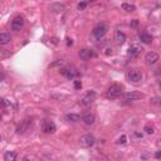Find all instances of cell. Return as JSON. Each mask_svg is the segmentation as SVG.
I'll use <instances>...</instances> for the list:
<instances>
[{
	"mask_svg": "<svg viewBox=\"0 0 161 161\" xmlns=\"http://www.w3.org/2000/svg\"><path fill=\"white\" fill-rule=\"evenodd\" d=\"M122 86L120 84H112V86L107 89L106 92V97L108 99H117L118 97L122 96Z\"/></svg>",
	"mask_w": 161,
	"mask_h": 161,
	"instance_id": "obj_1",
	"label": "cell"
},
{
	"mask_svg": "<svg viewBox=\"0 0 161 161\" xmlns=\"http://www.w3.org/2000/svg\"><path fill=\"white\" fill-rule=\"evenodd\" d=\"M107 30H108L107 24H105V23H99V24H97L96 27L93 28V30H92V35H93L94 38H96L97 40H99V39H102V38L106 35Z\"/></svg>",
	"mask_w": 161,
	"mask_h": 161,
	"instance_id": "obj_2",
	"label": "cell"
},
{
	"mask_svg": "<svg viewBox=\"0 0 161 161\" xmlns=\"http://www.w3.org/2000/svg\"><path fill=\"white\" fill-rule=\"evenodd\" d=\"M127 79L132 83H139L142 80V73L139 69H129V72H127Z\"/></svg>",
	"mask_w": 161,
	"mask_h": 161,
	"instance_id": "obj_3",
	"label": "cell"
},
{
	"mask_svg": "<svg viewBox=\"0 0 161 161\" xmlns=\"http://www.w3.org/2000/svg\"><path fill=\"white\" fill-rule=\"evenodd\" d=\"M94 142H96L94 136L89 135V134L80 136V139H79V145L82 146V147H92V146L94 145Z\"/></svg>",
	"mask_w": 161,
	"mask_h": 161,
	"instance_id": "obj_4",
	"label": "cell"
},
{
	"mask_svg": "<svg viewBox=\"0 0 161 161\" xmlns=\"http://www.w3.org/2000/svg\"><path fill=\"white\" fill-rule=\"evenodd\" d=\"M94 98H96V92H93V91H88L84 96L80 98V105H82L83 107H88V106H91V103L94 101Z\"/></svg>",
	"mask_w": 161,
	"mask_h": 161,
	"instance_id": "obj_5",
	"label": "cell"
},
{
	"mask_svg": "<svg viewBox=\"0 0 161 161\" xmlns=\"http://www.w3.org/2000/svg\"><path fill=\"white\" fill-rule=\"evenodd\" d=\"M59 70H60V74L64 75V77L68 79H73L79 74L74 68H70V67H62Z\"/></svg>",
	"mask_w": 161,
	"mask_h": 161,
	"instance_id": "obj_6",
	"label": "cell"
},
{
	"mask_svg": "<svg viewBox=\"0 0 161 161\" xmlns=\"http://www.w3.org/2000/svg\"><path fill=\"white\" fill-rule=\"evenodd\" d=\"M42 130H43L44 134H54L55 130H57V127L55 125L53 124L52 121H48V120H44L43 122H42Z\"/></svg>",
	"mask_w": 161,
	"mask_h": 161,
	"instance_id": "obj_7",
	"label": "cell"
},
{
	"mask_svg": "<svg viewBox=\"0 0 161 161\" xmlns=\"http://www.w3.org/2000/svg\"><path fill=\"white\" fill-rule=\"evenodd\" d=\"M122 98L125 101H137V99L144 98V94L140 92H127V93H122Z\"/></svg>",
	"mask_w": 161,
	"mask_h": 161,
	"instance_id": "obj_8",
	"label": "cell"
},
{
	"mask_svg": "<svg viewBox=\"0 0 161 161\" xmlns=\"http://www.w3.org/2000/svg\"><path fill=\"white\" fill-rule=\"evenodd\" d=\"M24 27V19L22 17H17L14 18V20L12 22V29L15 30V32H20Z\"/></svg>",
	"mask_w": 161,
	"mask_h": 161,
	"instance_id": "obj_9",
	"label": "cell"
},
{
	"mask_svg": "<svg viewBox=\"0 0 161 161\" xmlns=\"http://www.w3.org/2000/svg\"><path fill=\"white\" fill-rule=\"evenodd\" d=\"M141 50H142V48H141L139 44H132L130 48H129L127 54H129V57H131V58H137L139 54L141 53Z\"/></svg>",
	"mask_w": 161,
	"mask_h": 161,
	"instance_id": "obj_10",
	"label": "cell"
},
{
	"mask_svg": "<svg viewBox=\"0 0 161 161\" xmlns=\"http://www.w3.org/2000/svg\"><path fill=\"white\" fill-rule=\"evenodd\" d=\"M145 60H146V63H147V64L152 65V64H155V63H157L159 54L155 53V52H149V53L145 55Z\"/></svg>",
	"mask_w": 161,
	"mask_h": 161,
	"instance_id": "obj_11",
	"label": "cell"
},
{
	"mask_svg": "<svg viewBox=\"0 0 161 161\" xmlns=\"http://www.w3.org/2000/svg\"><path fill=\"white\" fill-rule=\"evenodd\" d=\"M30 125H32V121H30V120H25V121H23V122H22V125H19V126H18L17 132H18V134H24L25 131L29 130Z\"/></svg>",
	"mask_w": 161,
	"mask_h": 161,
	"instance_id": "obj_12",
	"label": "cell"
},
{
	"mask_svg": "<svg viewBox=\"0 0 161 161\" xmlns=\"http://www.w3.org/2000/svg\"><path fill=\"white\" fill-rule=\"evenodd\" d=\"M79 57L82 58L83 60H88V59H91L92 57H94V53L91 50V49H80V52H79Z\"/></svg>",
	"mask_w": 161,
	"mask_h": 161,
	"instance_id": "obj_13",
	"label": "cell"
},
{
	"mask_svg": "<svg viewBox=\"0 0 161 161\" xmlns=\"http://www.w3.org/2000/svg\"><path fill=\"white\" fill-rule=\"evenodd\" d=\"M152 35L149 34V33H142V34H140V40L142 42L145 44H150L151 42H152Z\"/></svg>",
	"mask_w": 161,
	"mask_h": 161,
	"instance_id": "obj_14",
	"label": "cell"
},
{
	"mask_svg": "<svg viewBox=\"0 0 161 161\" xmlns=\"http://www.w3.org/2000/svg\"><path fill=\"white\" fill-rule=\"evenodd\" d=\"M10 40H12V38L8 33H0V45H5Z\"/></svg>",
	"mask_w": 161,
	"mask_h": 161,
	"instance_id": "obj_15",
	"label": "cell"
},
{
	"mask_svg": "<svg viewBox=\"0 0 161 161\" xmlns=\"http://www.w3.org/2000/svg\"><path fill=\"white\" fill-rule=\"evenodd\" d=\"M82 121H83L86 125H93V122H94V115H92V113H86V115L82 117Z\"/></svg>",
	"mask_w": 161,
	"mask_h": 161,
	"instance_id": "obj_16",
	"label": "cell"
},
{
	"mask_svg": "<svg viewBox=\"0 0 161 161\" xmlns=\"http://www.w3.org/2000/svg\"><path fill=\"white\" fill-rule=\"evenodd\" d=\"M115 39L118 42V43H125L126 42V34L125 33H122L121 30H117L116 32V34H115Z\"/></svg>",
	"mask_w": 161,
	"mask_h": 161,
	"instance_id": "obj_17",
	"label": "cell"
},
{
	"mask_svg": "<svg viewBox=\"0 0 161 161\" xmlns=\"http://www.w3.org/2000/svg\"><path fill=\"white\" fill-rule=\"evenodd\" d=\"M4 160L5 161H15L17 160V152L15 151H8L4 155Z\"/></svg>",
	"mask_w": 161,
	"mask_h": 161,
	"instance_id": "obj_18",
	"label": "cell"
},
{
	"mask_svg": "<svg viewBox=\"0 0 161 161\" xmlns=\"http://www.w3.org/2000/svg\"><path fill=\"white\" fill-rule=\"evenodd\" d=\"M65 118H67V121H70V122H78V121H80V116L79 115H75V113H68V115L65 116Z\"/></svg>",
	"mask_w": 161,
	"mask_h": 161,
	"instance_id": "obj_19",
	"label": "cell"
},
{
	"mask_svg": "<svg viewBox=\"0 0 161 161\" xmlns=\"http://www.w3.org/2000/svg\"><path fill=\"white\" fill-rule=\"evenodd\" d=\"M121 8L124 9V10L129 12V13H131V12H135V10H136V6H135V5H132V4H127V3H124V4H122Z\"/></svg>",
	"mask_w": 161,
	"mask_h": 161,
	"instance_id": "obj_20",
	"label": "cell"
},
{
	"mask_svg": "<svg viewBox=\"0 0 161 161\" xmlns=\"http://www.w3.org/2000/svg\"><path fill=\"white\" fill-rule=\"evenodd\" d=\"M52 9H53L55 13H60L64 10V5L63 4H59V3H54V4H52Z\"/></svg>",
	"mask_w": 161,
	"mask_h": 161,
	"instance_id": "obj_21",
	"label": "cell"
},
{
	"mask_svg": "<svg viewBox=\"0 0 161 161\" xmlns=\"http://www.w3.org/2000/svg\"><path fill=\"white\" fill-rule=\"evenodd\" d=\"M87 5H88L87 1H80V3H78L77 8H78V10H84V9L87 8Z\"/></svg>",
	"mask_w": 161,
	"mask_h": 161,
	"instance_id": "obj_22",
	"label": "cell"
},
{
	"mask_svg": "<svg viewBox=\"0 0 161 161\" xmlns=\"http://www.w3.org/2000/svg\"><path fill=\"white\" fill-rule=\"evenodd\" d=\"M145 131H146V134H149V135H152V134H155V129L152 126H145V129H144Z\"/></svg>",
	"mask_w": 161,
	"mask_h": 161,
	"instance_id": "obj_23",
	"label": "cell"
},
{
	"mask_svg": "<svg viewBox=\"0 0 161 161\" xmlns=\"http://www.w3.org/2000/svg\"><path fill=\"white\" fill-rule=\"evenodd\" d=\"M126 141H127V136L126 135H122L120 139L117 140V144L118 145H124V144H126Z\"/></svg>",
	"mask_w": 161,
	"mask_h": 161,
	"instance_id": "obj_24",
	"label": "cell"
},
{
	"mask_svg": "<svg viewBox=\"0 0 161 161\" xmlns=\"http://www.w3.org/2000/svg\"><path fill=\"white\" fill-rule=\"evenodd\" d=\"M0 106H1V107H8L9 102L6 101V99H4V98H0Z\"/></svg>",
	"mask_w": 161,
	"mask_h": 161,
	"instance_id": "obj_25",
	"label": "cell"
},
{
	"mask_svg": "<svg viewBox=\"0 0 161 161\" xmlns=\"http://www.w3.org/2000/svg\"><path fill=\"white\" fill-rule=\"evenodd\" d=\"M74 88L75 89H80V88H82V82H80V80H74Z\"/></svg>",
	"mask_w": 161,
	"mask_h": 161,
	"instance_id": "obj_26",
	"label": "cell"
},
{
	"mask_svg": "<svg viewBox=\"0 0 161 161\" xmlns=\"http://www.w3.org/2000/svg\"><path fill=\"white\" fill-rule=\"evenodd\" d=\"M137 25H139V20H136V19H135V20H132L131 27H132V28H136Z\"/></svg>",
	"mask_w": 161,
	"mask_h": 161,
	"instance_id": "obj_27",
	"label": "cell"
},
{
	"mask_svg": "<svg viewBox=\"0 0 161 161\" xmlns=\"http://www.w3.org/2000/svg\"><path fill=\"white\" fill-rule=\"evenodd\" d=\"M55 65H62V60H57L53 64H50V67H55Z\"/></svg>",
	"mask_w": 161,
	"mask_h": 161,
	"instance_id": "obj_28",
	"label": "cell"
},
{
	"mask_svg": "<svg viewBox=\"0 0 161 161\" xmlns=\"http://www.w3.org/2000/svg\"><path fill=\"white\" fill-rule=\"evenodd\" d=\"M160 101V98H157V97H156V98H152V99H151V102H152V103H155V105H159V102Z\"/></svg>",
	"mask_w": 161,
	"mask_h": 161,
	"instance_id": "obj_29",
	"label": "cell"
},
{
	"mask_svg": "<svg viewBox=\"0 0 161 161\" xmlns=\"http://www.w3.org/2000/svg\"><path fill=\"white\" fill-rule=\"evenodd\" d=\"M156 159H160V151H157V152H156Z\"/></svg>",
	"mask_w": 161,
	"mask_h": 161,
	"instance_id": "obj_30",
	"label": "cell"
},
{
	"mask_svg": "<svg viewBox=\"0 0 161 161\" xmlns=\"http://www.w3.org/2000/svg\"><path fill=\"white\" fill-rule=\"evenodd\" d=\"M0 79H3V74H0Z\"/></svg>",
	"mask_w": 161,
	"mask_h": 161,
	"instance_id": "obj_31",
	"label": "cell"
},
{
	"mask_svg": "<svg viewBox=\"0 0 161 161\" xmlns=\"http://www.w3.org/2000/svg\"><path fill=\"white\" fill-rule=\"evenodd\" d=\"M0 120H1V116H0Z\"/></svg>",
	"mask_w": 161,
	"mask_h": 161,
	"instance_id": "obj_32",
	"label": "cell"
}]
</instances>
